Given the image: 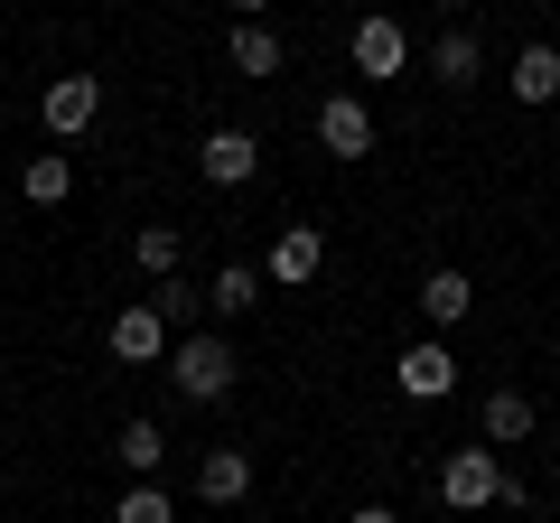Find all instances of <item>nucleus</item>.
Instances as JSON below:
<instances>
[{"label":"nucleus","instance_id":"nucleus-18","mask_svg":"<svg viewBox=\"0 0 560 523\" xmlns=\"http://www.w3.org/2000/svg\"><path fill=\"white\" fill-rule=\"evenodd\" d=\"M113 523H178V504H168L150 477H131V486H121V504H113Z\"/></svg>","mask_w":560,"mask_h":523},{"label":"nucleus","instance_id":"nucleus-15","mask_svg":"<svg viewBox=\"0 0 560 523\" xmlns=\"http://www.w3.org/2000/svg\"><path fill=\"white\" fill-rule=\"evenodd\" d=\"M504 84H514L523 103H551V94H560V47H523V57H514V75H504Z\"/></svg>","mask_w":560,"mask_h":523},{"label":"nucleus","instance_id":"nucleus-9","mask_svg":"<svg viewBox=\"0 0 560 523\" xmlns=\"http://www.w3.org/2000/svg\"><path fill=\"white\" fill-rule=\"evenodd\" d=\"M401 57H411V38H401V20H355V75H401Z\"/></svg>","mask_w":560,"mask_h":523},{"label":"nucleus","instance_id":"nucleus-10","mask_svg":"<svg viewBox=\"0 0 560 523\" xmlns=\"http://www.w3.org/2000/svg\"><path fill=\"white\" fill-rule=\"evenodd\" d=\"M197 496L206 504H243L253 496V458H243V449H206L197 458Z\"/></svg>","mask_w":560,"mask_h":523},{"label":"nucleus","instance_id":"nucleus-13","mask_svg":"<svg viewBox=\"0 0 560 523\" xmlns=\"http://www.w3.org/2000/svg\"><path fill=\"white\" fill-rule=\"evenodd\" d=\"M20 197L28 206H66V197H75V160H66V150H38L28 178H20Z\"/></svg>","mask_w":560,"mask_h":523},{"label":"nucleus","instance_id":"nucleus-6","mask_svg":"<svg viewBox=\"0 0 560 523\" xmlns=\"http://www.w3.org/2000/svg\"><path fill=\"white\" fill-rule=\"evenodd\" d=\"M318 150L327 160H364V150H374V113H364L355 94H327L318 103Z\"/></svg>","mask_w":560,"mask_h":523},{"label":"nucleus","instance_id":"nucleus-2","mask_svg":"<svg viewBox=\"0 0 560 523\" xmlns=\"http://www.w3.org/2000/svg\"><path fill=\"white\" fill-rule=\"evenodd\" d=\"M440 496L458 504V514H477V504H495V496H504V458H495V449H458V458L440 467Z\"/></svg>","mask_w":560,"mask_h":523},{"label":"nucleus","instance_id":"nucleus-23","mask_svg":"<svg viewBox=\"0 0 560 523\" xmlns=\"http://www.w3.org/2000/svg\"><path fill=\"white\" fill-rule=\"evenodd\" d=\"M440 10H467V0H440Z\"/></svg>","mask_w":560,"mask_h":523},{"label":"nucleus","instance_id":"nucleus-11","mask_svg":"<svg viewBox=\"0 0 560 523\" xmlns=\"http://www.w3.org/2000/svg\"><path fill=\"white\" fill-rule=\"evenodd\" d=\"M486 440H495V449L533 440V393H514V383H495V393H486Z\"/></svg>","mask_w":560,"mask_h":523},{"label":"nucleus","instance_id":"nucleus-20","mask_svg":"<svg viewBox=\"0 0 560 523\" xmlns=\"http://www.w3.org/2000/svg\"><path fill=\"white\" fill-rule=\"evenodd\" d=\"M168 458V440H160V421H121V467L131 477H150V467Z\"/></svg>","mask_w":560,"mask_h":523},{"label":"nucleus","instance_id":"nucleus-17","mask_svg":"<svg viewBox=\"0 0 560 523\" xmlns=\"http://www.w3.org/2000/svg\"><path fill=\"white\" fill-rule=\"evenodd\" d=\"M215 309H224V318L261 309V271H253V262H224V271H215Z\"/></svg>","mask_w":560,"mask_h":523},{"label":"nucleus","instance_id":"nucleus-16","mask_svg":"<svg viewBox=\"0 0 560 523\" xmlns=\"http://www.w3.org/2000/svg\"><path fill=\"white\" fill-rule=\"evenodd\" d=\"M477 66H486V57H477V38H467V28H448V38L430 47V75H440L448 94H458V84H477Z\"/></svg>","mask_w":560,"mask_h":523},{"label":"nucleus","instance_id":"nucleus-3","mask_svg":"<svg viewBox=\"0 0 560 523\" xmlns=\"http://www.w3.org/2000/svg\"><path fill=\"white\" fill-rule=\"evenodd\" d=\"M318 262H327V234H318V224H280L271 253H261V281L300 290V281H318Z\"/></svg>","mask_w":560,"mask_h":523},{"label":"nucleus","instance_id":"nucleus-14","mask_svg":"<svg viewBox=\"0 0 560 523\" xmlns=\"http://www.w3.org/2000/svg\"><path fill=\"white\" fill-rule=\"evenodd\" d=\"M131 262L150 271V281H178V262H187L178 224H140V234H131Z\"/></svg>","mask_w":560,"mask_h":523},{"label":"nucleus","instance_id":"nucleus-22","mask_svg":"<svg viewBox=\"0 0 560 523\" xmlns=\"http://www.w3.org/2000/svg\"><path fill=\"white\" fill-rule=\"evenodd\" d=\"M234 10H243V20H261V10H271V0H234Z\"/></svg>","mask_w":560,"mask_h":523},{"label":"nucleus","instance_id":"nucleus-7","mask_svg":"<svg viewBox=\"0 0 560 523\" xmlns=\"http://www.w3.org/2000/svg\"><path fill=\"white\" fill-rule=\"evenodd\" d=\"M103 346H113L121 364H160L168 356V318H160V309H121V318L103 327Z\"/></svg>","mask_w":560,"mask_h":523},{"label":"nucleus","instance_id":"nucleus-4","mask_svg":"<svg viewBox=\"0 0 560 523\" xmlns=\"http://www.w3.org/2000/svg\"><path fill=\"white\" fill-rule=\"evenodd\" d=\"M393 383L411 393V403H448V393H458V356H448L440 337H420V346H401Z\"/></svg>","mask_w":560,"mask_h":523},{"label":"nucleus","instance_id":"nucleus-21","mask_svg":"<svg viewBox=\"0 0 560 523\" xmlns=\"http://www.w3.org/2000/svg\"><path fill=\"white\" fill-rule=\"evenodd\" d=\"M355 523H401V514H383V504H364V514H355Z\"/></svg>","mask_w":560,"mask_h":523},{"label":"nucleus","instance_id":"nucleus-12","mask_svg":"<svg viewBox=\"0 0 560 523\" xmlns=\"http://www.w3.org/2000/svg\"><path fill=\"white\" fill-rule=\"evenodd\" d=\"M420 309H430V327H458L467 309H477V281H467V271H430V281H420Z\"/></svg>","mask_w":560,"mask_h":523},{"label":"nucleus","instance_id":"nucleus-5","mask_svg":"<svg viewBox=\"0 0 560 523\" xmlns=\"http://www.w3.org/2000/svg\"><path fill=\"white\" fill-rule=\"evenodd\" d=\"M94 113H103V84L94 75H57L38 94V121L57 131V141H75V131H94Z\"/></svg>","mask_w":560,"mask_h":523},{"label":"nucleus","instance_id":"nucleus-1","mask_svg":"<svg viewBox=\"0 0 560 523\" xmlns=\"http://www.w3.org/2000/svg\"><path fill=\"white\" fill-rule=\"evenodd\" d=\"M168 383H178L187 403H224V393H234V346L224 337H187L178 356H168Z\"/></svg>","mask_w":560,"mask_h":523},{"label":"nucleus","instance_id":"nucleus-8","mask_svg":"<svg viewBox=\"0 0 560 523\" xmlns=\"http://www.w3.org/2000/svg\"><path fill=\"white\" fill-rule=\"evenodd\" d=\"M197 168H206V178H215V187H243V178H253V168H261V141H253V131H206Z\"/></svg>","mask_w":560,"mask_h":523},{"label":"nucleus","instance_id":"nucleus-19","mask_svg":"<svg viewBox=\"0 0 560 523\" xmlns=\"http://www.w3.org/2000/svg\"><path fill=\"white\" fill-rule=\"evenodd\" d=\"M234 66H243V75H280V38L261 20H243L234 28Z\"/></svg>","mask_w":560,"mask_h":523}]
</instances>
